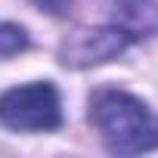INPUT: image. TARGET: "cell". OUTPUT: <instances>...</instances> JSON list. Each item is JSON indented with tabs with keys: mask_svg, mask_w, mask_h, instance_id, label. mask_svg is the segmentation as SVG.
Instances as JSON below:
<instances>
[{
	"mask_svg": "<svg viewBox=\"0 0 158 158\" xmlns=\"http://www.w3.org/2000/svg\"><path fill=\"white\" fill-rule=\"evenodd\" d=\"M90 124L106 146L121 155L158 149V115L124 90H99L90 99Z\"/></svg>",
	"mask_w": 158,
	"mask_h": 158,
	"instance_id": "cell-1",
	"label": "cell"
},
{
	"mask_svg": "<svg viewBox=\"0 0 158 158\" xmlns=\"http://www.w3.org/2000/svg\"><path fill=\"white\" fill-rule=\"evenodd\" d=\"M0 124L10 130H56L62 124V102L53 84L34 81L0 93Z\"/></svg>",
	"mask_w": 158,
	"mask_h": 158,
	"instance_id": "cell-2",
	"label": "cell"
},
{
	"mask_svg": "<svg viewBox=\"0 0 158 158\" xmlns=\"http://www.w3.org/2000/svg\"><path fill=\"white\" fill-rule=\"evenodd\" d=\"M130 34L124 28H96V31H77L71 34L59 56L65 65H74V68H87V65H96V62H109L115 59L124 47H127Z\"/></svg>",
	"mask_w": 158,
	"mask_h": 158,
	"instance_id": "cell-3",
	"label": "cell"
},
{
	"mask_svg": "<svg viewBox=\"0 0 158 158\" xmlns=\"http://www.w3.org/2000/svg\"><path fill=\"white\" fill-rule=\"evenodd\" d=\"M25 47H28V34H25V28L0 22V59H3V56H13V53H22Z\"/></svg>",
	"mask_w": 158,
	"mask_h": 158,
	"instance_id": "cell-4",
	"label": "cell"
},
{
	"mask_svg": "<svg viewBox=\"0 0 158 158\" xmlns=\"http://www.w3.org/2000/svg\"><path fill=\"white\" fill-rule=\"evenodd\" d=\"M34 3H37L40 10L53 13V16H65V13L71 10V0H34Z\"/></svg>",
	"mask_w": 158,
	"mask_h": 158,
	"instance_id": "cell-5",
	"label": "cell"
}]
</instances>
